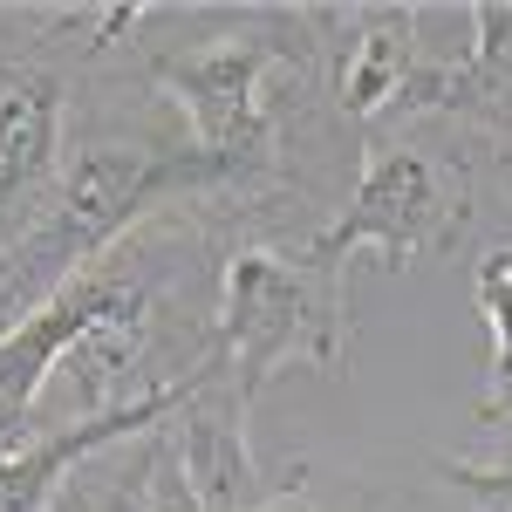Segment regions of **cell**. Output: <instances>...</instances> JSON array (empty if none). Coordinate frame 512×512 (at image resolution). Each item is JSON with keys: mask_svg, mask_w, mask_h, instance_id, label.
I'll return each instance as SVG.
<instances>
[{"mask_svg": "<svg viewBox=\"0 0 512 512\" xmlns=\"http://www.w3.org/2000/svg\"><path fill=\"white\" fill-rule=\"evenodd\" d=\"M315 7H246L233 35L158 55L151 82L185 123V144L212 171V205H260L287 178L274 76H315Z\"/></svg>", "mask_w": 512, "mask_h": 512, "instance_id": "6da1fadb", "label": "cell"}, {"mask_svg": "<svg viewBox=\"0 0 512 512\" xmlns=\"http://www.w3.org/2000/svg\"><path fill=\"white\" fill-rule=\"evenodd\" d=\"M185 198L212 205V171L198 164L185 130L158 137V144H82V151H69L35 226L0 260V328H14L28 308H41L55 287L89 274L96 260H110L137 226L158 219V205H185Z\"/></svg>", "mask_w": 512, "mask_h": 512, "instance_id": "7a4b0ae2", "label": "cell"}, {"mask_svg": "<svg viewBox=\"0 0 512 512\" xmlns=\"http://www.w3.org/2000/svg\"><path fill=\"white\" fill-rule=\"evenodd\" d=\"M212 335L226 355L239 403L253 410L260 390L287 362H315L321 376H342L349 362V267L315 260L301 246H233L219 260Z\"/></svg>", "mask_w": 512, "mask_h": 512, "instance_id": "3957f363", "label": "cell"}, {"mask_svg": "<svg viewBox=\"0 0 512 512\" xmlns=\"http://www.w3.org/2000/svg\"><path fill=\"white\" fill-rule=\"evenodd\" d=\"M465 219H472L465 171H444L437 158L410 151V144H383V151H369L342 219H328L308 239V253L335 260V267H349L355 253H383L390 267H410L417 253L458 246Z\"/></svg>", "mask_w": 512, "mask_h": 512, "instance_id": "277c9868", "label": "cell"}, {"mask_svg": "<svg viewBox=\"0 0 512 512\" xmlns=\"http://www.w3.org/2000/svg\"><path fill=\"white\" fill-rule=\"evenodd\" d=\"M164 437H171V458H178V472L192 478V492H198L205 512H267L280 492H287V485L267 478L260 458H253L246 403H239L219 349H212V362L198 369L192 396H185L178 424H164Z\"/></svg>", "mask_w": 512, "mask_h": 512, "instance_id": "5b68a950", "label": "cell"}, {"mask_svg": "<svg viewBox=\"0 0 512 512\" xmlns=\"http://www.w3.org/2000/svg\"><path fill=\"white\" fill-rule=\"evenodd\" d=\"M465 21H472V48L458 62H424L403 82L396 110L465 123L506 164V185H512V0H478Z\"/></svg>", "mask_w": 512, "mask_h": 512, "instance_id": "8992f818", "label": "cell"}, {"mask_svg": "<svg viewBox=\"0 0 512 512\" xmlns=\"http://www.w3.org/2000/svg\"><path fill=\"white\" fill-rule=\"evenodd\" d=\"M69 96L41 62H0V260L35 226L69 164Z\"/></svg>", "mask_w": 512, "mask_h": 512, "instance_id": "52a82bcc", "label": "cell"}, {"mask_svg": "<svg viewBox=\"0 0 512 512\" xmlns=\"http://www.w3.org/2000/svg\"><path fill=\"white\" fill-rule=\"evenodd\" d=\"M315 28L321 48H335V110L349 123L390 117L403 82L424 69V7H315Z\"/></svg>", "mask_w": 512, "mask_h": 512, "instance_id": "ba28073f", "label": "cell"}, {"mask_svg": "<svg viewBox=\"0 0 512 512\" xmlns=\"http://www.w3.org/2000/svg\"><path fill=\"white\" fill-rule=\"evenodd\" d=\"M158 458H164V424L151 437H137V451L117 458L110 472H89L82 465L69 485H62V499L55 512H151V492H158Z\"/></svg>", "mask_w": 512, "mask_h": 512, "instance_id": "9c48e42d", "label": "cell"}, {"mask_svg": "<svg viewBox=\"0 0 512 512\" xmlns=\"http://www.w3.org/2000/svg\"><path fill=\"white\" fill-rule=\"evenodd\" d=\"M478 315L492 328V390L485 396H506L512 390V246H492L485 260H478Z\"/></svg>", "mask_w": 512, "mask_h": 512, "instance_id": "30bf717a", "label": "cell"}, {"mask_svg": "<svg viewBox=\"0 0 512 512\" xmlns=\"http://www.w3.org/2000/svg\"><path fill=\"white\" fill-rule=\"evenodd\" d=\"M444 478L458 485V492H472L485 512H512V465H444Z\"/></svg>", "mask_w": 512, "mask_h": 512, "instance_id": "8fae6325", "label": "cell"}, {"mask_svg": "<svg viewBox=\"0 0 512 512\" xmlns=\"http://www.w3.org/2000/svg\"><path fill=\"white\" fill-rule=\"evenodd\" d=\"M267 512H321V506H315V499H301V485H287V492H280Z\"/></svg>", "mask_w": 512, "mask_h": 512, "instance_id": "7c38bea8", "label": "cell"}]
</instances>
